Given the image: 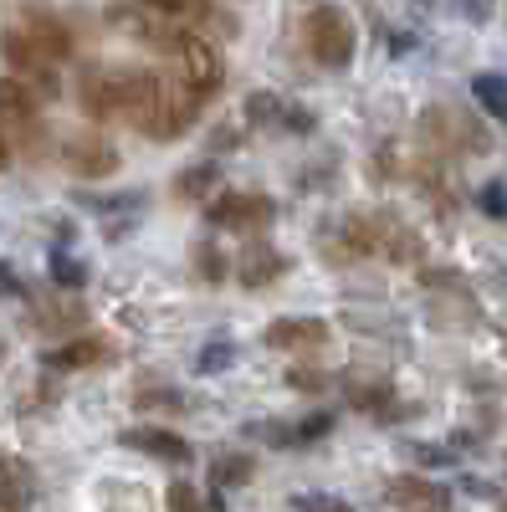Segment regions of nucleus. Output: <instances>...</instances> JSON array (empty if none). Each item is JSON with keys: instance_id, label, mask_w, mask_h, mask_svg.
I'll return each instance as SVG.
<instances>
[{"instance_id": "15", "label": "nucleus", "mask_w": 507, "mask_h": 512, "mask_svg": "<svg viewBox=\"0 0 507 512\" xmlns=\"http://www.w3.org/2000/svg\"><path fill=\"white\" fill-rule=\"evenodd\" d=\"M385 502H395V507H446L451 487L426 482V477H395V482H385Z\"/></svg>"}, {"instance_id": "23", "label": "nucleus", "mask_w": 507, "mask_h": 512, "mask_svg": "<svg viewBox=\"0 0 507 512\" xmlns=\"http://www.w3.org/2000/svg\"><path fill=\"white\" fill-rule=\"evenodd\" d=\"M477 205H482V216H492V221H507V185H502V180L482 185V190H477Z\"/></svg>"}, {"instance_id": "11", "label": "nucleus", "mask_w": 507, "mask_h": 512, "mask_svg": "<svg viewBox=\"0 0 507 512\" xmlns=\"http://www.w3.org/2000/svg\"><path fill=\"white\" fill-rule=\"evenodd\" d=\"M118 441L129 446V451L159 456V461H169V466H190V461H195L190 441H185L180 431H169V425H129V431H123Z\"/></svg>"}, {"instance_id": "22", "label": "nucleus", "mask_w": 507, "mask_h": 512, "mask_svg": "<svg viewBox=\"0 0 507 512\" xmlns=\"http://www.w3.org/2000/svg\"><path fill=\"white\" fill-rule=\"evenodd\" d=\"M195 262H200V277H205V282H226V267H231V262H226V256L210 246V241L195 246Z\"/></svg>"}, {"instance_id": "26", "label": "nucleus", "mask_w": 507, "mask_h": 512, "mask_svg": "<svg viewBox=\"0 0 507 512\" xmlns=\"http://www.w3.org/2000/svg\"><path fill=\"white\" fill-rule=\"evenodd\" d=\"M169 507H200V492L190 487V482H175V487H169V497H164Z\"/></svg>"}, {"instance_id": "12", "label": "nucleus", "mask_w": 507, "mask_h": 512, "mask_svg": "<svg viewBox=\"0 0 507 512\" xmlns=\"http://www.w3.org/2000/svg\"><path fill=\"white\" fill-rule=\"evenodd\" d=\"M246 118L262 128H287V134H313V113H303L298 103H287L277 93H251L246 98Z\"/></svg>"}, {"instance_id": "2", "label": "nucleus", "mask_w": 507, "mask_h": 512, "mask_svg": "<svg viewBox=\"0 0 507 512\" xmlns=\"http://www.w3.org/2000/svg\"><path fill=\"white\" fill-rule=\"evenodd\" d=\"M0 128H6V139H11L16 154L47 159L52 134H47V113H41V93L16 72L0 77Z\"/></svg>"}, {"instance_id": "3", "label": "nucleus", "mask_w": 507, "mask_h": 512, "mask_svg": "<svg viewBox=\"0 0 507 512\" xmlns=\"http://www.w3.org/2000/svg\"><path fill=\"white\" fill-rule=\"evenodd\" d=\"M169 62H175V72L185 77V82H195V88L210 98V93H221V82H226V67H221V52L210 47V41L195 31V26H169V36H164V47H159Z\"/></svg>"}, {"instance_id": "1", "label": "nucleus", "mask_w": 507, "mask_h": 512, "mask_svg": "<svg viewBox=\"0 0 507 512\" xmlns=\"http://www.w3.org/2000/svg\"><path fill=\"white\" fill-rule=\"evenodd\" d=\"M159 88H164V72L149 67H88L77 77V108L93 123H129L139 134H149Z\"/></svg>"}, {"instance_id": "7", "label": "nucleus", "mask_w": 507, "mask_h": 512, "mask_svg": "<svg viewBox=\"0 0 507 512\" xmlns=\"http://www.w3.org/2000/svg\"><path fill=\"white\" fill-rule=\"evenodd\" d=\"M277 221V205L272 195H257V190H226L205 205V226L216 231H267Z\"/></svg>"}, {"instance_id": "30", "label": "nucleus", "mask_w": 507, "mask_h": 512, "mask_svg": "<svg viewBox=\"0 0 507 512\" xmlns=\"http://www.w3.org/2000/svg\"><path fill=\"white\" fill-rule=\"evenodd\" d=\"M236 144H241L236 128H221V134H216V149H236Z\"/></svg>"}, {"instance_id": "27", "label": "nucleus", "mask_w": 507, "mask_h": 512, "mask_svg": "<svg viewBox=\"0 0 507 512\" xmlns=\"http://www.w3.org/2000/svg\"><path fill=\"white\" fill-rule=\"evenodd\" d=\"M139 405H144V410H149V405H159V410H180L185 400H180V395H164V390H144Z\"/></svg>"}, {"instance_id": "13", "label": "nucleus", "mask_w": 507, "mask_h": 512, "mask_svg": "<svg viewBox=\"0 0 507 512\" xmlns=\"http://www.w3.org/2000/svg\"><path fill=\"white\" fill-rule=\"evenodd\" d=\"M287 267H292V262H287V251H272V246L257 241V246H246V251L236 256V267H231V272H236L241 287H267V282L287 277Z\"/></svg>"}, {"instance_id": "21", "label": "nucleus", "mask_w": 507, "mask_h": 512, "mask_svg": "<svg viewBox=\"0 0 507 512\" xmlns=\"http://www.w3.org/2000/svg\"><path fill=\"white\" fill-rule=\"evenodd\" d=\"M231 364H236V344H226V338L205 344V354L195 359V369H200V374H221V369H231Z\"/></svg>"}, {"instance_id": "4", "label": "nucleus", "mask_w": 507, "mask_h": 512, "mask_svg": "<svg viewBox=\"0 0 507 512\" xmlns=\"http://www.w3.org/2000/svg\"><path fill=\"white\" fill-rule=\"evenodd\" d=\"M303 36H308V52L323 62V67H349L354 62V47H359V31L349 21L344 6H313L308 21H303Z\"/></svg>"}, {"instance_id": "16", "label": "nucleus", "mask_w": 507, "mask_h": 512, "mask_svg": "<svg viewBox=\"0 0 507 512\" xmlns=\"http://www.w3.org/2000/svg\"><path fill=\"white\" fill-rule=\"evenodd\" d=\"M216 185H221V164L216 159H200V164H190V169H180V175H175V200H205Z\"/></svg>"}, {"instance_id": "24", "label": "nucleus", "mask_w": 507, "mask_h": 512, "mask_svg": "<svg viewBox=\"0 0 507 512\" xmlns=\"http://www.w3.org/2000/svg\"><path fill=\"white\" fill-rule=\"evenodd\" d=\"M323 384H333V374H323V369H287V390H298V395H318Z\"/></svg>"}, {"instance_id": "5", "label": "nucleus", "mask_w": 507, "mask_h": 512, "mask_svg": "<svg viewBox=\"0 0 507 512\" xmlns=\"http://www.w3.org/2000/svg\"><path fill=\"white\" fill-rule=\"evenodd\" d=\"M0 57H6V67H11L16 77H26V82H31V88H36L41 98H52V93L62 88L57 62H52L47 52H41V47H36V41H31V31H26L21 21H11V26H6V36H0Z\"/></svg>"}, {"instance_id": "9", "label": "nucleus", "mask_w": 507, "mask_h": 512, "mask_svg": "<svg viewBox=\"0 0 507 512\" xmlns=\"http://www.w3.org/2000/svg\"><path fill=\"white\" fill-rule=\"evenodd\" d=\"M328 338H333V328L323 318H277V323H267L262 344L277 354H318V349H328Z\"/></svg>"}, {"instance_id": "29", "label": "nucleus", "mask_w": 507, "mask_h": 512, "mask_svg": "<svg viewBox=\"0 0 507 512\" xmlns=\"http://www.w3.org/2000/svg\"><path fill=\"white\" fill-rule=\"evenodd\" d=\"M16 164V149H11V139H6V128H0V169H11Z\"/></svg>"}, {"instance_id": "14", "label": "nucleus", "mask_w": 507, "mask_h": 512, "mask_svg": "<svg viewBox=\"0 0 507 512\" xmlns=\"http://www.w3.org/2000/svg\"><path fill=\"white\" fill-rule=\"evenodd\" d=\"M47 369H98V364H113V344L108 338H67V344L41 354Z\"/></svg>"}, {"instance_id": "28", "label": "nucleus", "mask_w": 507, "mask_h": 512, "mask_svg": "<svg viewBox=\"0 0 507 512\" xmlns=\"http://www.w3.org/2000/svg\"><path fill=\"white\" fill-rule=\"evenodd\" d=\"M0 297H26V287H21V277L0 262Z\"/></svg>"}, {"instance_id": "8", "label": "nucleus", "mask_w": 507, "mask_h": 512, "mask_svg": "<svg viewBox=\"0 0 507 512\" xmlns=\"http://www.w3.org/2000/svg\"><path fill=\"white\" fill-rule=\"evenodd\" d=\"M57 159L67 164L72 180H108V175H118V169H123V154L103 134H93V128L57 139Z\"/></svg>"}, {"instance_id": "6", "label": "nucleus", "mask_w": 507, "mask_h": 512, "mask_svg": "<svg viewBox=\"0 0 507 512\" xmlns=\"http://www.w3.org/2000/svg\"><path fill=\"white\" fill-rule=\"evenodd\" d=\"M200 108H205V93L195 88V82H185L180 72H175V77H164L159 108H154V123H149V139L169 144V139L190 134V123L200 118Z\"/></svg>"}, {"instance_id": "20", "label": "nucleus", "mask_w": 507, "mask_h": 512, "mask_svg": "<svg viewBox=\"0 0 507 512\" xmlns=\"http://www.w3.org/2000/svg\"><path fill=\"white\" fill-rule=\"evenodd\" d=\"M52 282H62V287H82V282H88V267H82L77 262V256H67V251H52Z\"/></svg>"}, {"instance_id": "17", "label": "nucleus", "mask_w": 507, "mask_h": 512, "mask_svg": "<svg viewBox=\"0 0 507 512\" xmlns=\"http://www.w3.org/2000/svg\"><path fill=\"white\" fill-rule=\"evenodd\" d=\"M77 205L82 210H98V216H139L144 210V195L139 190H123V195H98V190H77Z\"/></svg>"}, {"instance_id": "25", "label": "nucleus", "mask_w": 507, "mask_h": 512, "mask_svg": "<svg viewBox=\"0 0 507 512\" xmlns=\"http://www.w3.org/2000/svg\"><path fill=\"white\" fill-rule=\"evenodd\" d=\"M410 456L420 466H456V451L451 446H426V441H410Z\"/></svg>"}, {"instance_id": "18", "label": "nucleus", "mask_w": 507, "mask_h": 512, "mask_svg": "<svg viewBox=\"0 0 507 512\" xmlns=\"http://www.w3.org/2000/svg\"><path fill=\"white\" fill-rule=\"evenodd\" d=\"M472 98L482 103V113H492L497 123H507V77L502 72H477L472 77Z\"/></svg>"}, {"instance_id": "31", "label": "nucleus", "mask_w": 507, "mask_h": 512, "mask_svg": "<svg viewBox=\"0 0 507 512\" xmlns=\"http://www.w3.org/2000/svg\"><path fill=\"white\" fill-rule=\"evenodd\" d=\"M467 492H472V497H497V487H487V482H472V477H467Z\"/></svg>"}, {"instance_id": "19", "label": "nucleus", "mask_w": 507, "mask_h": 512, "mask_svg": "<svg viewBox=\"0 0 507 512\" xmlns=\"http://www.w3.org/2000/svg\"><path fill=\"white\" fill-rule=\"evenodd\" d=\"M251 472H257V461H251L246 451H221L216 461H210V482L216 487H246Z\"/></svg>"}, {"instance_id": "10", "label": "nucleus", "mask_w": 507, "mask_h": 512, "mask_svg": "<svg viewBox=\"0 0 507 512\" xmlns=\"http://www.w3.org/2000/svg\"><path fill=\"white\" fill-rule=\"evenodd\" d=\"M16 21L31 31V41H36V47L47 52L57 67H67V62L77 57V41H72V31H67V21H62L57 11H47V6H26Z\"/></svg>"}]
</instances>
